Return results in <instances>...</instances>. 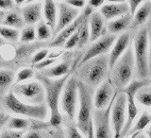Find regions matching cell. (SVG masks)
<instances>
[{
	"label": "cell",
	"mask_w": 151,
	"mask_h": 138,
	"mask_svg": "<svg viewBox=\"0 0 151 138\" xmlns=\"http://www.w3.org/2000/svg\"><path fill=\"white\" fill-rule=\"evenodd\" d=\"M14 80V74L12 71L2 68L0 71V93L5 97L9 93L8 90Z\"/></svg>",
	"instance_id": "24"
},
{
	"label": "cell",
	"mask_w": 151,
	"mask_h": 138,
	"mask_svg": "<svg viewBox=\"0 0 151 138\" xmlns=\"http://www.w3.org/2000/svg\"><path fill=\"white\" fill-rule=\"evenodd\" d=\"M91 39V31H90V26H89V18L83 22L79 28V42H78V47L81 48Z\"/></svg>",
	"instance_id": "27"
},
{
	"label": "cell",
	"mask_w": 151,
	"mask_h": 138,
	"mask_svg": "<svg viewBox=\"0 0 151 138\" xmlns=\"http://www.w3.org/2000/svg\"><path fill=\"white\" fill-rule=\"evenodd\" d=\"M109 65V56L103 55L87 61L86 64L78 67V79L87 86L94 88L105 82Z\"/></svg>",
	"instance_id": "2"
},
{
	"label": "cell",
	"mask_w": 151,
	"mask_h": 138,
	"mask_svg": "<svg viewBox=\"0 0 151 138\" xmlns=\"http://www.w3.org/2000/svg\"><path fill=\"white\" fill-rule=\"evenodd\" d=\"M66 134H67V138H84V135L75 125H70L68 127Z\"/></svg>",
	"instance_id": "37"
},
{
	"label": "cell",
	"mask_w": 151,
	"mask_h": 138,
	"mask_svg": "<svg viewBox=\"0 0 151 138\" xmlns=\"http://www.w3.org/2000/svg\"><path fill=\"white\" fill-rule=\"evenodd\" d=\"M57 61V59H54V58H47L45 59V61H41L40 64H37L35 65H33V67L35 69H38V70H45L46 68H49L51 67V65H53L56 64Z\"/></svg>",
	"instance_id": "35"
},
{
	"label": "cell",
	"mask_w": 151,
	"mask_h": 138,
	"mask_svg": "<svg viewBox=\"0 0 151 138\" xmlns=\"http://www.w3.org/2000/svg\"><path fill=\"white\" fill-rule=\"evenodd\" d=\"M116 98V97H115ZM115 98L105 110H94L93 115V124L94 138H114L111 123V112Z\"/></svg>",
	"instance_id": "10"
},
{
	"label": "cell",
	"mask_w": 151,
	"mask_h": 138,
	"mask_svg": "<svg viewBox=\"0 0 151 138\" xmlns=\"http://www.w3.org/2000/svg\"><path fill=\"white\" fill-rule=\"evenodd\" d=\"M150 123H151V115H149V113L146 112L143 113L138 118V120H137L134 123V125L132 126V128L129 132V135L143 132V131L150 124Z\"/></svg>",
	"instance_id": "25"
},
{
	"label": "cell",
	"mask_w": 151,
	"mask_h": 138,
	"mask_svg": "<svg viewBox=\"0 0 151 138\" xmlns=\"http://www.w3.org/2000/svg\"><path fill=\"white\" fill-rule=\"evenodd\" d=\"M14 3H15L16 6H21L24 3H26V1H24V0H15Z\"/></svg>",
	"instance_id": "44"
},
{
	"label": "cell",
	"mask_w": 151,
	"mask_h": 138,
	"mask_svg": "<svg viewBox=\"0 0 151 138\" xmlns=\"http://www.w3.org/2000/svg\"><path fill=\"white\" fill-rule=\"evenodd\" d=\"M132 20H133V17H132L129 13H127L124 16L109 22L107 25V30L111 34L115 35L116 33L122 32L123 30H127L129 26H131Z\"/></svg>",
	"instance_id": "20"
},
{
	"label": "cell",
	"mask_w": 151,
	"mask_h": 138,
	"mask_svg": "<svg viewBox=\"0 0 151 138\" xmlns=\"http://www.w3.org/2000/svg\"><path fill=\"white\" fill-rule=\"evenodd\" d=\"M0 34H1V37L3 39L9 42H16L17 40L20 39L21 36V33L16 28L5 26H1V27H0Z\"/></svg>",
	"instance_id": "29"
},
{
	"label": "cell",
	"mask_w": 151,
	"mask_h": 138,
	"mask_svg": "<svg viewBox=\"0 0 151 138\" xmlns=\"http://www.w3.org/2000/svg\"><path fill=\"white\" fill-rule=\"evenodd\" d=\"M130 46V35L129 33H124L117 37L114 45L111 47L109 55V65H110V71L113 68V66L119 61L123 55Z\"/></svg>",
	"instance_id": "14"
},
{
	"label": "cell",
	"mask_w": 151,
	"mask_h": 138,
	"mask_svg": "<svg viewBox=\"0 0 151 138\" xmlns=\"http://www.w3.org/2000/svg\"><path fill=\"white\" fill-rule=\"evenodd\" d=\"M58 5L55 1L46 0L44 2L42 13H44L45 22L49 26L53 32L56 28L57 22H58Z\"/></svg>",
	"instance_id": "19"
},
{
	"label": "cell",
	"mask_w": 151,
	"mask_h": 138,
	"mask_svg": "<svg viewBox=\"0 0 151 138\" xmlns=\"http://www.w3.org/2000/svg\"><path fill=\"white\" fill-rule=\"evenodd\" d=\"M23 131H13V130H5L1 132L0 138H22Z\"/></svg>",
	"instance_id": "38"
},
{
	"label": "cell",
	"mask_w": 151,
	"mask_h": 138,
	"mask_svg": "<svg viewBox=\"0 0 151 138\" xmlns=\"http://www.w3.org/2000/svg\"><path fill=\"white\" fill-rule=\"evenodd\" d=\"M142 134V132H141ZM140 134H131V135H129V136H127L126 138H137V136H138Z\"/></svg>",
	"instance_id": "46"
},
{
	"label": "cell",
	"mask_w": 151,
	"mask_h": 138,
	"mask_svg": "<svg viewBox=\"0 0 151 138\" xmlns=\"http://www.w3.org/2000/svg\"><path fill=\"white\" fill-rule=\"evenodd\" d=\"M37 38V31L36 28L32 26H27L23 28L21 31L20 41L22 43H31Z\"/></svg>",
	"instance_id": "31"
},
{
	"label": "cell",
	"mask_w": 151,
	"mask_h": 138,
	"mask_svg": "<svg viewBox=\"0 0 151 138\" xmlns=\"http://www.w3.org/2000/svg\"><path fill=\"white\" fill-rule=\"evenodd\" d=\"M65 2L67 3L69 6L73 7V8L77 9L85 8L87 6L86 1H84V0H66Z\"/></svg>",
	"instance_id": "39"
},
{
	"label": "cell",
	"mask_w": 151,
	"mask_h": 138,
	"mask_svg": "<svg viewBox=\"0 0 151 138\" xmlns=\"http://www.w3.org/2000/svg\"><path fill=\"white\" fill-rule=\"evenodd\" d=\"M25 138H42L40 132L38 131H29L26 134Z\"/></svg>",
	"instance_id": "42"
},
{
	"label": "cell",
	"mask_w": 151,
	"mask_h": 138,
	"mask_svg": "<svg viewBox=\"0 0 151 138\" xmlns=\"http://www.w3.org/2000/svg\"><path fill=\"white\" fill-rule=\"evenodd\" d=\"M7 129L8 130H13V131H23L27 130L30 125V122L27 118L24 117H18L13 116L9 118V120L7 123Z\"/></svg>",
	"instance_id": "26"
},
{
	"label": "cell",
	"mask_w": 151,
	"mask_h": 138,
	"mask_svg": "<svg viewBox=\"0 0 151 138\" xmlns=\"http://www.w3.org/2000/svg\"><path fill=\"white\" fill-rule=\"evenodd\" d=\"M26 6H24L21 9V15L24 18L25 23L28 25L39 23L42 18V12L44 9V4L42 2H27Z\"/></svg>",
	"instance_id": "17"
},
{
	"label": "cell",
	"mask_w": 151,
	"mask_h": 138,
	"mask_svg": "<svg viewBox=\"0 0 151 138\" xmlns=\"http://www.w3.org/2000/svg\"><path fill=\"white\" fill-rule=\"evenodd\" d=\"M100 13L106 21H113L115 19L122 17L129 13V9L127 2L124 1H113L106 2L105 5L100 9Z\"/></svg>",
	"instance_id": "15"
},
{
	"label": "cell",
	"mask_w": 151,
	"mask_h": 138,
	"mask_svg": "<svg viewBox=\"0 0 151 138\" xmlns=\"http://www.w3.org/2000/svg\"><path fill=\"white\" fill-rule=\"evenodd\" d=\"M50 55V50L45 48V49H42L40 51L36 52V53L33 55L32 59H31V64L33 65H35L37 64H40L41 61H45V59H47Z\"/></svg>",
	"instance_id": "33"
},
{
	"label": "cell",
	"mask_w": 151,
	"mask_h": 138,
	"mask_svg": "<svg viewBox=\"0 0 151 138\" xmlns=\"http://www.w3.org/2000/svg\"><path fill=\"white\" fill-rule=\"evenodd\" d=\"M79 28H78V30L76 33H74V34L67 40V42L65 43V45H64V48L65 49H72V48H74V47L78 46V42H79Z\"/></svg>",
	"instance_id": "34"
},
{
	"label": "cell",
	"mask_w": 151,
	"mask_h": 138,
	"mask_svg": "<svg viewBox=\"0 0 151 138\" xmlns=\"http://www.w3.org/2000/svg\"><path fill=\"white\" fill-rule=\"evenodd\" d=\"M70 71V64L68 61H61V63L46 68L42 71V75L49 79H60L64 76H67Z\"/></svg>",
	"instance_id": "21"
},
{
	"label": "cell",
	"mask_w": 151,
	"mask_h": 138,
	"mask_svg": "<svg viewBox=\"0 0 151 138\" xmlns=\"http://www.w3.org/2000/svg\"><path fill=\"white\" fill-rule=\"evenodd\" d=\"M127 2V5H129V14L133 17L135 15V13L137 12V11L139 9V8L142 6L145 1H142V0H129Z\"/></svg>",
	"instance_id": "36"
},
{
	"label": "cell",
	"mask_w": 151,
	"mask_h": 138,
	"mask_svg": "<svg viewBox=\"0 0 151 138\" xmlns=\"http://www.w3.org/2000/svg\"><path fill=\"white\" fill-rule=\"evenodd\" d=\"M137 138H147V137H146V136L143 134V132H142V134H140L138 136H137Z\"/></svg>",
	"instance_id": "47"
},
{
	"label": "cell",
	"mask_w": 151,
	"mask_h": 138,
	"mask_svg": "<svg viewBox=\"0 0 151 138\" xmlns=\"http://www.w3.org/2000/svg\"><path fill=\"white\" fill-rule=\"evenodd\" d=\"M117 92L115 91L112 83L110 79L105 80L101 85H99L96 92L94 93L93 104L96 110H105L108 106L111 103V101L117 96Z\"/></svg>",
	"instance_id": "12"
},
{
	"label": "cell",
	"mask_w": 151,
	"mask_h": 138,
	"mask_svg": "<svg viewBox=\"0 0 151 138\" xmlns=\"http://www.w3.org/2000/svg\"><path fill=\"white\" fill-rule=\"evenodd\" d=\"M89 26L91 31V39H90L91 43H94L105 35V19L100 12L96 11L93 12L92 15L89 17Z\"/></svg>",
	"instance_id": "18"
},
{
	"label": "cell",
	"mask_w": 151,
	"mask_h": 138,
	"mask_svg": "<svg viewBox=\"0 0 151 138\" xmlns=\"http://www.w3.org/2000/svg\"><path fill=\"white\" fill-rule=\"evenodd\" d=\"M78 108L77 115V127L84 136H88L90 127L93 124V88L78 80Z\"/></svg>",
	"instance_id": "4"
},
{
	"label": "cell",
	"mask_w": 151,
	"mask_h": 138,
	"mask_svg": "<svg viewBox=\"0 0 151 138\" xmlns=\"http://www.w3.org/2000/svg\"><path fill=\"white\" fill-rule=\"evenodd\" d=\"M146 135H147V138H151V126L146 131Z\"/></svg>",
	"instance_id": "45"
},
{
	"label": "cell",
	"mask_w": 151,
	"mask_h": 138,
	"mask_svg": "<svg viewBox=\"0 0 151 138\" xmlns=\"http://www.w3.org/2000/svg\"><path fill=\"white\" fill-rule=\"evenodd\" d=\"M78 79L75 77H70L63 89L60 106L71 120H74L78 115Z\"/></svg>",
	"instance_id": "8"
},
{
	"label": "cell",
	"mask_w": 151,
	"mask_h": 138,
	"mask_svg": "<svg viewBox=\"0 0 151 138\" xmlns=\"http://www.w3.org/2000/svg\"><path fill=\"white\" fill-rule=\"evenodd\" d=\"M1 19V26L16 28V30L23 27L25 23L23 16L16 12H9Z\"/></svg>",
	"instance_id": "23"
},
{
	"label": "cell",
	"mask_w": 151,
	"mask_h": 138,
	"mask_svg": "<svg viewBox=\"0 0 151 138\" xmlns=\"http://www.w3.org/2000/svg\"><path fill=\"white\" fill-rule=\"evenodd\" d=\"M15 3L14 1H12V0H1L0 1V9L1 11H8V9H11Z\"/></svg>",
	"instance_id": "40"
},
{
	"label": "cell",
	"mask_w": 151,
	"mask_h": 138,
	"mask_svg": "<svg viewBox=\"0 0 151 138\" xmlns=\"http://www.w3.org/2000/svg\"><path fill=\"white\" fill-rule=\"evenodd\" d=\"M116 39H117L116 35L108 34V35H104L103 37L100 38V39H98L97 41L93 43L92 46L89 47L87 51L85 52V54L82 56V58L80 60L78 67L83 65L84 64H86L87 61H91L94 58L106 55L109 51H111V47L113 46V45H114Z\"/></svg>",
	"instance_id": "11"
},
{
	"label": "cell",
	"mask_w": 151,
	"mask_h": 138,
	"mask_svg": "<svg viewBox=\"0 0 151 138\" xmlns=\"http://www.w3.org/2000/svg\"><path fill=\"white\" fill-rule=\"evenodd\" d=\"M34 77V71L32 68H22L17 72L16 83H25L27 80Z\"/></svg>",
	"instance_id": "32"
},
{
	"label": "cell",
	"mask_w": 151,
	"mask_h": 138,
	"mask_svg": "<svg viewBox=\"0 0 151 138\" xmlns=\"http://www.w3.org/2000/svg\"><path fill=\"white\" fill-rule=\"evenodd\" d=\"M36 78L42 83L45 90V102L50 113L49 124L55 128L59 127L63 121L60 111V97L63 96L64 86L70 78L69 75L60 79H49L39 73L37 74Z\"/></svg>",
	"instance_id": "1"
},
{
	"label": "cell",
	"mask_w": 151,
	"mask_h": 138,
	"mask_svg": "<svg viewBox=\"0 0 151 138\" xmlns=\"http://www.w3.org/2000/svg\"><path fill=\"white\" fill-rule=\"evenodd\" d=\"M136 68L133 47H129L122 58L111 70L110 79L117 93H121L131 82L134 69Z\"/></svg>",
	"instance_id": "3"
},
{
	"label": "cell",
	"mask_w": 151,
	"mask_h": 138,
	"mask_svg": "<svg viewBox=\"0 0 151 138\" xmlns=\"http://www.w3.org/2000/svg\"><path fill=\"white\" fill-rule=\"evenodd\" d=\"M136 100L142 106L151 108V88L144 87L136 95Z\"/></svg>",
	"instance_id": "28"
},
{
	"label": "cell",
	"mask_w": 151,
	"mask_h": 138,
	"mask_svg": "<svg viewBox=\"0 0 151 138\" xmlns=\"http://www.w3.org/2000/svg\"><path fill=\"white\" fill-rule=\"evenodd\" d=\"M88 6L91 7L92 9H97V8H102L104 5H105L106 1H104V0H90V1L87 2Z\"/></svg>",
	"instance_id": "41"
},
{
	"label": "cell",
	"mask_w": 151,
	"mask_h": 138,
	"mask_svg": "<svg viewBox=\"0 0 151 138\" xmlns=\"http://www.w3.org/2000/svg\"><path fill=\"white\" fill-rule=\"evenodd\" d=\"M127 95L124 92L118 93L111 112V123L114 138H121L122 131L127 122Z\"/></svg>",
	"instance_id": "9"
},
{
	"label": "cell",
	"mask_w": 151,
	"mask_h": 138,
	"mask_svg": "<svg viewBox=\"0 0 151 138\" xmlns=\"http://www.w3.org/2000/svg\"><path fill=\"white\" fill-rule=\"evenodd\" d=\"M87 138H94L93 124H92L91 127H90V130H89V132H88V136H87Z\"/></svg>",
	"instance_id": "43"
},
{
	"label": "cell",
	"mask_w": 151,
	"mask_h": 138,
	"mask_svg": "<svg viewBox=\"0 0 151 138\" xmlns=\"http://www.w3.org/2000/svg\"><path fill=\"white\" fill-rule=\"evenodd\" d=\"M58 22L53 32V34L56 36L66 27L71 25L80 15L78 9L69 6L65 1L58 3Z\"/></svg>",
	"instance_id": "13"
},
{
	"label": "cell",
	"mask_w": 151,
	"mask_h": 138,
	"mask_svg": "<svg viewBox=\"0 0 151 138\" xmlns=\"http://www.w3.org/2000/svg\"><path fill=\"white\" fill-rule=\"evenodd\" d=\"M11 91L19 99L28 104L42 105L45 102V90L42 83L39 80L16 83L12 86Z\"/></svg>",
	"instance_id": "7"
},
{
	"label": "cell",
	"mask_w": 151,
	"mask_h": 138,
	"mask_svg": "<svg viewBox=\"0 0 151 138\" xmlns=\"http://www.w3.org/2000/svg\"><path fill=\"white\" fill-rule=\"evenodd\" d=\"M149 82H150V85H151V79L149 80Z\"/></svg>",
	"instance_id": "48"
},
{
	"label": "cell",
	"mask_w": 151,
	"mask_h": 138,
	"mask_svg": "<svg viewBox=\"0 0 151 138\" xmlns=\"http://www.w3.org/2000/svg\"><path fill=\"white\" fill-rule=\"evenodd\" d=\"M151 14V1H145L142 6L139 8V9L133 16L131 26L132 27H138L146 22L148 17Z\"/></svg>",
	"instance_id": "22"
},
{
	"label": "cell",
	"mask_w": 151,
	"mask_h": 138,
	"mask_svg": "<svg viewBox=\"0 0 151 138\" xmlns=\"http://www.w3.org/2000/svg\"><path fill=\"white\" fill-rule=\"evenodd\" d=\"M148 32L146 28L137 33L133 41V53L139 79H146L148 75Z\"/></svg>",
	"instance_id": "6"
},
{
	"label": "cell",
	"mask_w": 151,
	"mask_h": 138,
	"mask_svg": "<svg viewBox=\"0 0 151 138\" xmlns=\"http://www.w3.org/2000/svg\"><path fill=\"white\" fill-rule=\"evenodd\" d=\"M36 31H37V38L41 41L47 40L53 34V30H51L49 26L45 21H40L38 23Z\"/></svg>",
	"instance_id": "30"
},
{
	"label": "cell",
	"mask_w": 151,
	"mask_h": 138,
	"mask_svg": "<svg viewBox=\"0 0 151 138\" xmlns=\"http://www.w3.org/2000/svg\"><path fill=\"white\" fill-rule=\"evenodd\" d=\"M87 18H89V17L86 16L82 12L72 24H71V25H69L68 27H66L64 30H61L59 34L55 37V39L53 40V42L50 44V46H52V47L64 46L65 43L67 42V40L74 34V33H76L78 30V28L81 27L83 22L86 20Z\"/></svg>",
	"instance_id": "16"
},
{
	"label": "cell",
	"mask_w": 151,
	"mask_h": 138,
	"mask_svg": "<svg viewBox=\"0 0 151 138\" xmlns=\"http://www.w3.org/2000/svg\"><path fill=\"white\" fill-rule=\"evenodd\" d=\"M3 106L8 111H11L16 115L26 116L27 118H33L39 121H44L50 116L49 109L45 104L32 105V104L26 103L19 99L12 91H9V93L4 97Z\"/></svg>",
	"instance_id": "5"
}]
</instances>
